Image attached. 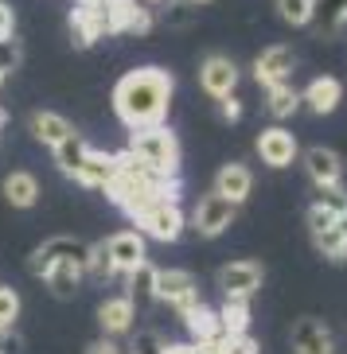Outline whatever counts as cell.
Here are the masks:
<instances>
[{
  "mask_svg": "<svg viewBox=\"0 0 347 354\" xmlns=\"http://www.w3.org/2000/svg\"><path fill=\"white\" fill-rule=\"evenodd\" d=\"M172 74L164 66H137L117 78L114 86V113L117 121L133 133V129H148V125H164L172 105Z\"/></svg>",
  "mask_w": 347,
  "mask_h": 354,
  "instance_id": "6da1fadb",
  "label": "cell"
},
{
  "mask_svg": "<svg viewBox=\"0 0 347 354\" xmlns=\"http://www.w3.org/2000/svg\"><path fill=\"white\" fill-rule=\"evenodd\" d=\"M102 191L114 198V203L125 210V214H137V210L148 207L152 198L168 195V191H179V187L172 183V179H164V176H157V171L141 167L137 160L129 156V152H117L114 176H109V183H105Z\"/></svg>",
  "mask_w": 347,
  "mask_h": 354,
  "instance_id": "7a4b0ae2",
  "label": "cell"
},
{
  "mask_svg": "<svg viewBox=\"0 0 347 354\" xmlns=\"http://www.w3.org/2000/svg\"><path fill=\"white\" fill-rule=\"evenodd\" d=\"M129 156L141 167L157 171L164 179H176L179 171V136L168 125H148V129H133L129 133Z\"/></svg>",
  "mask_w": 347,
  "mask_h": 354,
  "instance_id": "3957f363",
  "label": "cell"
},
{
  "mask_svg": "<svg viewBox=\"0 0 347 354\" xmlns=\"http://www.w3.org/2000/svg\"><path fill=\"white\" fill-rule=\"evenodd\" d=\"M133 222H137V234H148V238H157V241H176L184 234V222H188V214L179 207V191L152 198L148 207H141L133 214Z\"/></svg>",
  "mask_w": 347,
  "mask_h": 354,
  "instance_id": "277c9868",
  "label": "cell"
},
{
  "mask_svg": "<svg viewBox=\"0 0 347 354\" xmlns=\"http://www.w3.org/2000/svg\"><path fill=\"white\" fill-rule=\"evenodd\" d=\"M157 300L184 315L199 304V284L188 269H157Z\"/></svg>",
  "mask_w": 347,
  "mask_h": 354,
  "instance_id": "5b68a950",
  "label": "cell"
},
{
  "mask_svg": "<svg viewBox=\"0 0 347 354\" xmlns=\"http://www.w3.org/2000/svg\"><path fill=\"white\" fill-rule=\"evenodd\" d=\"M234 218H238V207L226 203L222 195H215V191H207V195L195 203V210H191V226H195V234H203V238L226 234Z\"/></svg>",
  "mask_w": 347,
  "mask_h": 354,
  "instance_id": "8992f818",
  "label": "cell"
},
{
  "mask_svg": "<svg viewBox=\"0 0 347 354\" xmlns=\"http://www.w3.org/2000/svg\"><path fill=\"white\" fill-rule=\"evenodd\" d=\"M262 281H265V269L250 257L226 261V265L219 269V288H222L226 300H250L253 292L262 288Z\"/></svg>",
  "mask_w": 347,
  "mask_h": 354,
  "instance_id": "52a82bcc",
  "label": "cell"
},
{
  "mask_svg": "<svg viewBox=\"0 0 347 354\" xmlns=\"http://www.w3.org/2000/svg\"><path fill=\"white\" fill-rule=\"evenodd\" d=\"M86 250H90V245H82V241H74V238H66V234H59V238L43 241L39 250L28 257V269H32L35 277H43L51 265H63V261L82 269V265H86Z\"/></svg>",
  "mask_w": 347,
  "mask_h": 354,
  "instance_id": "ba28073f",
  "label": "cell"
},
{
  "mask_svg": "<svg viewBox=\"0 0 347 354\" xmlns=\"http://www.w3.org/2000/svg\"><path fill=\"white\" fill-rule=\"evenodd\" d=\"M238 63H234L231 55H207L199 63V86L207 90V97L222 102V97H231L238 90Z\"/></svg>",
  "mask_w": 347,
  "mask_h": 354,
  "instance_id": "9c48e42d",
  "label": "cell"
},
{
  "mask_svg": "<svg viewBox=\"0 0 347 354\" xmlns=\"http://www.w3.org/2000/svg\"><path fill=\"white\" fill-rule=\"evenodd\" d=\"M105 257H109V269L114 272H133L137 265H145L148 253H145V234L137 230H117L102 241Z\"/></svg>",
  "mask_w": 347,
  "mask_h": 354,
  "instance_id": "30bf717a",
  "label": "cell"
},
{
  "mask_svg": "<svg viewBox=\"0 0 347 354\" xmlns=\"http://www.w3.org/2000/svg\"><path fill=\"white\" fill-rule=\"evenodd\" d=\"M296 71V51L289 47V43H269L258 59H253V78L269 90V86H281L289 82Z\"/></svg>",
  "mask_w": 347,
  "mask_h": 354,
  "instance_id": "8fae6325",
  "label": "cell"
},
{
  "mask_svg": "<svg viewBox=\"0 0 347 354\" xmlns=\"http://www.w3.org/2000/svg\"><path fill=\"white\" fill-rule=\"evenodd\" d=\"M305 176L312 179L320 191H339L344 187V160H339L336 148H324V145H316L305 152Z\"/></svg>",
  "mask_w": 347,
  "mask_h": 354,
  "instance_id": "7c38bea8",
  "label": "cell"
},
{
  "mask_svg": "<svg viewBox=\"0 0 347 354\" xmlns=\"http://www.w3.org/2000/svg\"><path fill=\"white\" fill-rule=\"evenodd\" d=\"M289 343H293V354H336V339L328 331V323L316 315H301L293 323Z\"/></svg>",
  "mask_w": 347,
  "mask_h": 354,
  "instance_id": "4fadbf2b",
  "label": "cell"
},
{
  "mask_svg": "<svg viewBox=\"0 0 347 354\" xmlns=\"http://www.w3.org/2000/svg\"><path fill=\"white\" fill-rule=\"evenodd\" d=\"M253 145H258V156H262V164H269V167H289L296 156H301V148H296V136L289 133V129H281V125L262 129Z\"/></svg>",
  "mask_w": 347,
  "mask_h": 354,
  "instance_id": "5bb4252c",
  "label": "cell"
},
{
  "mask_svg": "<svg viewBox=\"0 0 347 354\" xmlns=\"http://www.w3.org/2000/svg\"><path fill=\"white\" fill-rule=\"evenodd\" d=\"M102 35H114L109 28V16H105V4H90V8H74L71 12V39L74 47H90Z\"/></svg>",
  "mask_w": 347,
  "mask_h": 354,
  "instance_id": "9a60e30c",
  "label": "cell"
},
{
  "mask_svg": "<svg viewBox=\"0 0 347 354\" xmlns=\"http://www.w3.org/2000/svg\"><path fill=\"white\" fill-rule=\"evenodd\" d=\"M211 191L238 207V203H246L250 191H253V171L246 164H222L219 171H215V187Z\"/></svg>",
  "mask_w": 347,
  "mask_h": 354,
  "instance_id": "2e32d148",
  "label": "cell"
},
{
  "mask_svg": "<svg viewBox=\"0 0 347 354\" xmlns=\"http://www.w3.org/2000/svg\"><path fill=\"white\" fill-rule=\"evenodd\" d=\"M133 319H137V308H133L125 296H109V300L98 304V327L105 331V339L129 335L133 331Z\"/></svg>",
  "mask_w": 347,
  "mask_h": 354,
  "instance_id": "e0dca14e",
  "label": "cell"
},
{
  "mask_svg": "<svg viewBox=\"0 0 347 354\" xmlns=\"http://www.w3.org/2000/svg\"><path fill=\"white\" fill-rule=\"evenodd\" d=\"M339 97H344V86H339V78H332V74H320V78H312V82L301 90V105H308L316 117L332 113L339 105Z\"/></svg>",
  "mask_w": 347,
  "mask_h": 354,
  "instance_id": "ac0fdd59",
  "label": "cell"
},
{
  "mask_svg": "<svg viewBox=\"0 0 347 354\" xmlns=\"http://www.w3.org/2000/svg\"><path fill=\"white\" fill-rule=\"evenodd\" d=\"M74 133H78L74 121H66V117L55 113V109H39V113H32V136L39 140L43 148H59L63 140H71Z\"/></svg>",
  "mask_w": 347,
  "mask_h": 354,
  "instance_id": "d6986e66",
  "label": "cell"
},
{
  "mask_svg": "<svg viewBox=\"0 0 347 354\" xmlns=\"http://www.w3.org/2000/svg\"><path fill=\"white\" fill-rule=\"evenodd\" d=\"M114 164L117 156H109V152H98V148H90V156L82 160V167L74 171V183L78 187H90V191H102L105 183H109V176H114Z\"/></svg>",
  "mask_w": 347,
  "mask_h": 354,
  "instance_id": "ffe728a7",
  "label": "cell"
},
{
  "mask_svg": "<svg viewBox=\"0 0 347 354\" xmlns=\"http://www.w3.org/2000/svg\"><path fill=\"white\" fill-rule=\"evenodd\" d=\"M0 191H4V198H8L16 210H32L35 203H39V179H35L32 171H8L4 183H0Z\"/></svg>",
  "mask_w": 347,
  "mask_h": 354,
  "instance_id": "44dd1931",
  "label": "cell"
},
{
  "mask_svg": "<svg viewBox=\"0 0 347 354\" xmlns=\"http://www.w3.org/2000/svg\"><path fill=\"white\" fill-rule=\"evenodd\" d=\"M125 300L133 308H148L157 304V265H137L133 272H125Z\"/></svg>",
  "mask_w": 347,
  "mask_h": 354,
  "instance_id": "7402d4cb",
  "label": "cell"
},
{
  "mask_svg": "<svg viewBox=\"0 0 347 354\" xmlns=\"http://www.w3.org/2000/svg\"><path fill=\"white\" fill-rule=\"evenodd\" d=\"M305 222H308V234H312V241L320 238V234H328V230L344 226V198H316L312 207H308Z\"/></svg>",
  "mask_w": 347,
  "mask_h": 354,
  "instance_id": "603a6c76",
  "label": "cell"
},
{
  "mask_svg": "<svg viewBox=\"0 0 347 354\" xmlns=\"http://www.w3.org/2000/svg\"><path fill=\"white\" fill-rule=\"evenodd\" d=\"M184 327H188V335L195 339L199 346L215 343L219 339V315H215V308H207V304H195V308H188L184 312Z\"/></svg>",
  "mask_w": 347,
  "mask_h": 354,
  "instance_id": "cb8c5ba5",
  "label": "cell"
},
{
  "mask_svg": "<svg viewBox=\"0 0 347 354\" xmlns=\"http://www.w3.org/2000/svg\"><path fill=\"white\" fill-rule=\"evenodd\" d=\"M43 284H47V292H51L55 300H71L74 292H78V284H82V269L78 265H51V269L39 277Z\"/></svg>",
  "mask_w": 347,
  "mask_h": 354,
  "instance_id": "d4e9b609",
  "label": "cell"
},
{
  "mask_svg": "<svg viewBox=\"0 0 347 354\" xmlns=\"http://www.w3.org/2000/svg\"><path fill=\"white\" fill-rule=\"evenodd\" d=\"M265 109H269V117H277V121H289V117L301 109V90H293L289 82L269 86V90H265Z\"/></svg>",
  "mask_w": 347,
  "mask_h": 354,
  "instance_id": "484cf974",
  "label": "cell"
},
{
  "mask_svg": "<svg viewBox=\"0 0 347 354\" xmlns=\"http://www.w3.org/2000/svg\"><path fill=\"white\" fill-rule=\"evenodd\" d=\"M222 335H250V304L246 300H226L222 308H215Z\"/></svg>",
  "mask_w": 347,
  "mask_h": 354,
  "instance_id": "4316f807",
  "label": "cell"
},
{
  "mask_svg": "<svg viewBox=\"0 0 347 354\" xmlns=\"http://www.w3.org/2000/svg\"><path fill=\"white\" fill-rule=\"evenodd\" d=\"M51 156H55V164H59V171H63V176L71 179L74 171L82 167V160L90 156V145H86L82 136L74 133L71 140H63V145H59V148H51Z\"/></svg>",
  "mask_w": 347,
  "mask_h": 354,
  "instance_id": "83f0119b",
  "label": "cell"
},
{
  "mask_svg": "<svg viewBox=\"0 0 347 354\" xmlns=\"http://www.w3.org/2000/svg\"><path fill=\"white\" fill-rule=\"evenodd\" d=\"M277 4V16H281L289 28H305L316 12V0H274Z\"/></svg>",
  "mask_w": 347,
  "mask_h": 354,
  "instance_id": "f1b7e54d",
  "label": "cell"
},
{
  "mask_svg": "<svg viewBox=\"0 0 347 354\" xmlns=\"http://www.w3.org/2000/svg\"><path fill=\"white\" fill-rule=\"evenodd\" d=\"M316 250L324 253L328 261H344V253H347V222L336 226V230H328V234H320V238H316Z\"/></svg>",
  "mask_w": 347,
  "mask_h": 354,
  "instance_id": "f546056e",
  "label": "cell"
},
{
  "mask_svg": "<svg viewBox=\"0 0 347 354\" xmlns=\"http://www.w3.org/2000/svg\"><path fill=\"white\" fill-rule=\"evenodd\" d=\"M215 354H258V343L250 335H219L215 343H207Z\"/></svg>",
  "mask_w": 347,
  "mask_h": 354,
  "instance_id": "4dcf8cb0",
  "label": "cell"
},
{
  "mask_svg": "<svg viewBox=\"0 0 347 354\" xmlns=\"http://www.w3.org/2000/svg\"><path fill=\"white\" fill-rule=\"evenodd\" d=\"M20 319V292L0 284V327H16Z\"/></svg>",
  "mask_w": 347,
  "mask_h": 354,
  "instance_id": "1f68e13d",
  "label": "cell"
},
{
  "mask_svg": "<svg viewBox=\"0 0 347 354\" xmlns=\"http://www.w3.org/2000/svg\"><path fill=\"white\" fill-rule=\"evenodd\" d=\"M164 4H168V12H164L168 28H188V24L195 20V8H191L188 0H164Z\"/></svg>",
  "mask_w": 347,
  "mask_h": 354,
  "instance_id": "d6a6232c",
  "label": "cell"
},
{
  "mask_svg": "<svg viewBox=\"0 0 347 354\" xmlns=\"http://www.w3.org/2000/svg\"><path fill=\"white\" fill-rule=\"evenodd\" d=\"M164 339H160L157 331H141L133 343H129V354H164Z\"/></svg>",
  "mask_w": 347,
  "mask_h": 354,
  "instance_id": "836d02e7",
  "label": "cell"
},
{
  "mask_svg": "<svg viewBox=\"0 0 347 354\" xmlns=\"http://www.w3.org/2000/svg\"><path fill=\"white\" fill-rule=\"evenodd\" d=\"M16 63H20V43L16 39H0V71L8 74Z\"/></svg>",
  "mask_w": 347,
  "mask_h": 354,
  "instance_id": "e575fe53",
  "label": "cell"
},
{
  "mask_svg": "<svg viewBox=\"0 0 347 354\" xmlns=\"http://www.w3.org/2000/svg\"><path fill=\"white\" fill-rule=\"evenodd\" d=\"M0 354H24V343L16 339L12 327H0Z\"/></svg>",
  "mask_w": 347,
  "mask_h": 354,
  "instance_id": "d590c367",
  "label": "cell"
},
{
  "mask_svg": "<svg viewBox=\"0 0 347 354\" xmlns=\"http://www.w3.org/2000/svg\"><path fill=\"white\" fill-rule=\"evenodd\" d=\"M219 113H222V121H238V117H242V102H238V97H222L219 102Z\"/></svg>",
  "mask_w": 347,
  "mask_h": 354,
  "instance_id": "8d00e7d4",
  "label": "cell"
},
{
  "mask_svg": "<svg viewBox=\"0 0 347 354\" xmlns=\"http://www.w3.org/2000/svg\"><path fill=\"white\" fill-rule=\"evenodd\" d=\"M12 32H16V16H12V8L0 0V39H12Z\"/></svg>",
  "mask_w": 347,
  "mask_h": 354,
  "instance_id": "74e56055",
  "label": "cell"
},
{
  "mask_svg": "<svg viewBox=\"0 0 347 354\" xmlns=\"http://www.w3.org/2000/svg\"><path fill=\"white\" fill-rule=\"evenodd\" d=\"M164 354H215V351L199 343H172V346H164Z\"/></svg>",
  "mask_w": 347,
  "mask_h": 354,
  "instance_id": "f35d334b",
  "label": "cell"
},
{
  "mask_svg": "<svg viewBox=\"0 0 347 354\" xmlns=\"http://www.w3.org/2000/svg\"><path fill=\"white\" fill-rule=\"evenodd\" d=\"M86 354H121V346H117L114 339H98V343L86 346Z\"/></svg>",
  "mask_w": 347,
  "mask_h": 354,
  "instance_id": "ab89813d",
  "label": "cell"
},
{
  "mask_svg": "<svg viewBox=\"0 0 347 354\" xmlns=\"http://www.w3.org/2000/svg\"><path fill=\"white\" fill-rule=\"evenodd\" d=\"M191 8H203V4H215V0H188Z\"/></svg>",
  "mask_w": 347,
  "mask_h": 354,
  "instance_id": "60d3db41",
  "label": "cell"
},
{
  "mask_svg": "<svg viewBox=\"0 0 347 354\" xmlns=\"http://www.w3.org/2000/svg\"><path fill=\"white\" fill-rule=\"evenodd\" d=\"M90 4H102V0H78V8H90Z\"/></svg>",
  "mask_w": 347,
  "mask_h": 354,
  "instance_id": "b9f144b4",
  "label": "cell"
},
{
  "mask_svg": "<svg viewBox=\"0 0 347 354\" xmlns=\"http://www.w3.org/2000/svg\"><path fill=\"white\" fill-rule=\"evenodd\" d=\"M4 121H8V113H4V109H0V133H4Z\"/></svg>",
  "mask_w": 347,
  "mask_h": 354,
  "instance_id": "7bdbcfd3",
  "label": "cell"
},
{
  "mask_svg": "<svg viewBox=\"0 0 347 354\" xmlns=\"http://www.w3.org/2000/svg\"><path fill=\"white\" fill-rule=\"evenodd\" d=\"M148 4H164V0H145V8H148Z\"/></svg>",
  "mask_w": 347,
  "mask_h": 354,
  "instance_id": "ee69618b",
  "label": "cell"
},
{
  "mask_svg": "<svg viewBox=\"0 0 347 354\" xmlns=\"http://www.w3.org/2000/svg\"><path fill=\"white\" fill-rule=\"evenodd\" d=\"M0 86H4V71H0Z\"/></svg>",
  "mask_w": 347,
  "mask_h": 354,
  "instance_id": "f6af8a7d",
  "label": "cell"
}]
</instances>
